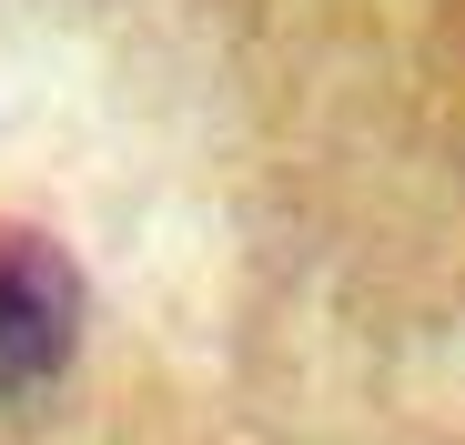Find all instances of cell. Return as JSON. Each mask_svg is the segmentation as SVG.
Here are the masks:
<instances>
[{"instance_id":"cell-1","label":"cell","mask_w":465,"mask_h":445,"mask_svg":"<svg viewBox=\"0 0 465 445\" xmlns=\"http://www.w3.org/2000/svg\"><path fill=\"white\" fill-rule=\"evenodd\" d=\"M71 324H82V273H71L61 243L0 222V395L41 385L71 354Z\"/></svg>"}]
</instances>
